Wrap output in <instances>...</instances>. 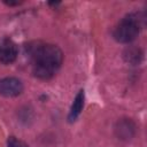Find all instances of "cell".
<instances>
[{"label":"cell","instance_id":"cell-1","mask_svg":"<svg viewBox=\"0 0 147 147\" xmlns=\"http://www.w3.org/2000/svg\"><path fill=\"white\" fill-rule=\"evenodd\" d=\"M29 55L32 60V71L33 75L40 79H49L60 68L63 54L61 49L51 44L30 45L28 47Z\"/></svg>","mask_w":147,"mask_h":147},{"label":"cell","instance_id":"cell-2","mask_svg":"<svg viewBox=\"0 0 147 147\" xmlns=\"http://www.w3.org/2000/svg\"><path fill=\"white\" fill-rule=\"evenodd\" d=\"M140 23L138 20V15L131 14L123 18L119 24L114 30V38L122 44H127L133 41L139 33Z\"/></svg>","mask_w":147,"mask_h":147},{"label":"cell","instance_id":"cell-3","mask_svg":"<svg viewBox=\"0 0 147 147\" xmlns=\"http://www.w3.org/2000/svg\"><path fill=\"white\" fill-rule=\"evenodd\" d=\"M17 57V46L9 38L0 39V62L3 64L13 63Z\"/></svg>","mask_w":147,"mask_h":147},{"label":"cell","instance_id":"cell-4","mask_svg":"<svg viewBox=\"0 0 147 147\" xmlns=\"http://www.w3.org/2000/svg\"><path fill=\"white\" fill-rule=\"evenodd\" d=\"M23 91V84L18 78L6 77L0 79V94L5 96H17Z\"/></svg>","mask_w":147,"mask_h":147},{"label":"cell","instance_id":"cell-5","mask_svg":"<svg viewBox=\"0 0 147 147\" xmlns=\"http://www.w3.org/2000/svg\"><path fill=\"white\" fill-rule=\"evenodd\" d=\"M115 131H116V134L119 139L127 140V139H131L133 137L134 131H136V126L130 119H122L117 123Z\"/></svg>","mask_w":147,"mask_h":147},{"label":"cell","instance_id":"cell-6","mask_svg":"<svg viewBox=\"0 0 147 147\" xmlns=\"http://www.w3.org/2000/svg\"><path fill=\"white\" fill-rule=\"evenodd\" d=\"M83 107H84V91L80 90L77 93V95H76V98H75V100L71 105L70 113H69V116H68L69 122H74V121L77 119L80 111L83 110Z\"/></svg>","mask_w":147,"mask_h":147},{"label":"cell","instance_id":"cell-7","mask_svg":"<svg viewBox=\"0 0 147 147\" xmlns=\"http://www.w3.org/2000/svg\"><path fill=\"white\" fill-rule=\"evenodd\" d=\"M124 59L131 64H138L142 59V52L138 47H129L124 51Z\"/></svg>","mask_w":147,"mask_h":147},{"label":"cell","instance_id":"cell-8","mask_svg":"<svg viewBox=\"0 0 147 147\" xmlns=\"http://www.w3.org/2000/svg\"><path fill=\"white\" fill-rule=\"evenodd\" d=\"M8 147H28V145L25 142H23L22 140L16 139L15 137H9L8 138Z\"/></svg>","mask_w":147,"mask_h":147}]
</instances>
